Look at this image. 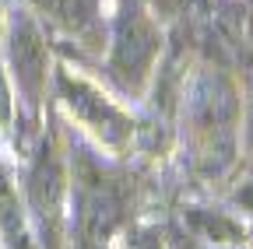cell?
<instances>
[{"label": "cell", "mask_w": 253, "mask_h": 249, "mask_svg": "<svg viewBox=\"0 0 253 249\" xmlns=\"http://www.w3.org/2000/svg\"><path fill=\"white\" fill-rule=\"evenodd\" d=\"M243 102L236 84L221 71H201L190 84L186 123L197 141V158L208 172H225L236 158Z\"/></svg>", "instance_id": "6da1fadb"}, {"label": "cell", "mask_w": 253, "mask_h": 249, "mask_svg": "<svg viewBox=\"0 0 253 249\" xmlns=\"http://www.w3.org/2000/svg\"><path fill=\"white\" fill-rule=\"evenodd\" d=\"M162 53V32L141 0H120L109 25V74L130 91H141Z\"/></svg>", "instance_id": "7a4b0ae2"}, {"label": "cell", "mask_w": 253, "mask_h": 249, "mask_svg": "<svg viewBox=\"0 0 253 249\" xmlns=\"http://www.w3.org/2000/svg\"><path fill=\"white\" fill-rule=\"evenodd\" d=\"M4 64L11 71V84L18 91V99L25 112L36 119L46 99L49 84V46L42 36V25L32 11H14L4 14Z\"/></svg>", "instance_id": "3957f363"}, {"label": "cell", "mask_w": 253, "mask_h": 249, "mask_svg": "<svg viewBox=\"0 0 253 249\" xmlns=\"http://www.w3.org/2000/svg\"><path fill=\"white\" fill-rule=\"evenodd\" d=\"M25 207L42 249H60V235L67 225V172H63V162L49 141H42V147L28 165Z\"/></svg>", "instance_id": "277c9868"}, {"label": "cell", "mask_w": 253, "mask_h": 249, "mask_svg": "<svg viewBox=\"0 0 253 249\" xmlns=\"http://www.w3.org/2000/svg\"><path fill=\"white\" fill-rule=\"evenodd\" d=\"M53 81H56V91H60L63 106L71 109V116L102 147H109V151L126 147V141L134 137V123H130V116H126L109 95H102L91 81H84L71 67H56Z\"/></svg>", "instance_id": "5b68a950"}, {"label": "cell", "mask_w": 253, "mask_h": 249, "mask_svg": "<svg viewBox=\"0 0 253 249\" xmlns=\"http://www.w3.org/2000/svg\"><path fill=\"white\" fill-rule=\"evenodd\" d=\"M28 11L53 28L81 39L84 46L102 42V4L99 0H25Z\"/></svg>", "instance_id": "8992f818"}, {"label": "cell", "mask_w": 253, "mask_h": 249, "mask_svg": "<svg viewBox=\"0 0 253 249\" xmlns=\"http://www.w3.org/2000/svg\"><path fill=\"white\" fill-rule=\"evenodd\" d=\"M0 249H42L36 228H32L25 197L14 190L4 169H0Z\"/></svg>", "instance_id": "52a82bcc"}, {"label": "cell", "mask_w": 253, "mask_h": 249, "mask_svg": "<svg viewBox=\"0 0 253 249\" xmlns=\"http://www.w3.org/2000/svg\"><path fill=\"white\" fill-rule=\"evenodd\" d=\"M126 249H158V246H155V239H151V235L137 232V235H134L130 242H126Z\"/></svg>", "instance_id": "ba28073f"}, {"label": "cell", "mask_w": 253, "mask_h": 249, "mask_svg": "<svg viewBox=\"0 0 253 249\" xmlns=\"http://www.w3.org/2000/svg\"><path fill=\"white\" fill-rule=\"evenodd\" d=\"M246 130H250V141H253V81H250V102H246Z\"/></svg>", "instance_id": "9c48e42d"}, {"label": "cell", "mask_w": 253, "mask_h": 249, "mask_svg": "<svg viewBox=\"0 0 253 249\" xmlns=\"http://www.w3.org/2000/svg\"><path fill=\"white\" fill-rule=\"evenodd\" d=\"M236 200H239V204H243V207H246V211H250V214H253V182H250V186H246V190H243V193H239V197H236Z\"/></svg>", "instance_id": "30bf717a"}, {"label": "cell", "mask_w": 253, "mask_h": 249, "mask_svg": "<svg viewBox=\"0 0 253 249\" xmlns=\"http://www.w3.org/2000/svg\"><path fill=\"white\" fill-rule=\"evenodd\" d=\"M4 14H7V11H4V4H0V28H4Z\"/></svg>", "instance_id": "8fae6325"}]
</instances>
